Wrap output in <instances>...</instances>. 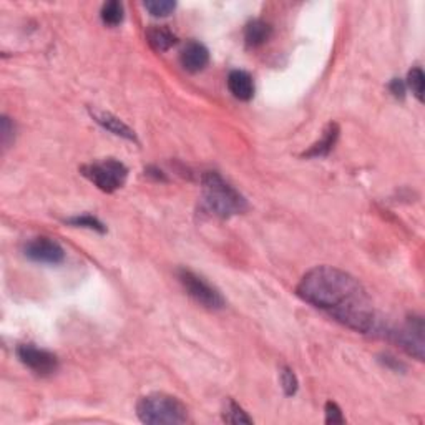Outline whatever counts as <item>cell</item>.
I'll use <instances>...</instances> for the list:
<instances>
[{"label":"cell","mask_w":425,"mask_h":425,"mask_svg":"<svg viewBox=\"0 0 425 425\" xmlns=\"http://www.w3.org/2000/svg\"><path fill=\"white\" fill-rule=\"evenodd\" d=\"M273 35V27L268 22L259 21H251L244 28V42L249 48H258L264 45Z\"/></svg>","instance_id":"obj_12"},{"label":"cell","mask_w":425,"mask_h":425,"mask_svg":"<svg viewBox=\"0 0 425 425\" xmlns=\"http://www.w3.org/2000/svg\"><path fill=\"white\" fill-rule=\"evenodd\" d=\"M424 319L420 316H410L399 329H390L387 334L395 344H399L409 356L417 361H424Z\"/></svg>","instance_id":"obj_6"},{"label":"cell","mask_w":425,"mask_h":425,"mask_svg":"<svg viewBox=\"0 0 425 425\" xmlns=\"http://www.w3.org/2000/svg\"><path fill=\"white\" fill-rule=\"evenodd\" d=\"M390 89V94H392L395 98H404L405 95V84L400 79H394L392 81H390L389 85Z\"/></svg>","instance_id":"obj_23"},{"label":"cell","mask_w":425,"mask_h":425,"mask_svg":"<svg viewBox=\"0 0 425 425\" xmlns=\"http://www.w3.org/2000/svg\"><path fill=\"white\" fill-rule=\"evenodd\" d=\"M70 225L74 226H81V228H89V230H94V231H98V233H105V226L100 223L98 220L94 218V216L90 215H84V216H75V218H70L69 220Z\"/></svg>","instance_id":"obj_20"},{"label":"cell","mask_w":425,"mask_h":425,"mask_svg":"<svg viewBox=\"0 0 425 425\" xmlns=\"http://www.w3.org/2000/svg\"><path fill=\"white\" fill-rule=\"evenodd\" d=\"M203 198L206 206L221 216L231 218L234 215H241L248 210V203L238 190H234L230 183H226L218 173L208 171L203 175Z\"/></svg>","instance_id":"obj_2"},{"label":"cell","mask_w":425,"mask_h":425,"mask_svg":"<svg viewBox=\"0 0 425 425\" xmlns=\"http://www.w3.org/2000/svg\"><path fill=\"white\" fill-rule=\"evenodd\" d=\"M91 117L95 118V122L103 127L105 130H108L110 133L117 135V137H122L125 140H130V142H135L137 137H135V132L128 127L127 123H123L122 120L115 117L112 113H105V112H91Z\"/></svg>","instance_id":"obj_11"},{"label":"cell","mask_w":425,"mask_h":425,"mask_svg":"<svg viewBox=\"0 0 425 425\" xmlns=\"http://www.w3.org/2000/svg\"><path fill=\"white\" fill-rule=\"evenodd\" d=\"M23 254L35 263L43 264H59L65 259V251L62 246L50 238L40 236L28 241L23 248Z\"/></svg>","instance_id":"obj_8"},{"label":"cell","mask_w":425,"mask_h":425,"mask_svg":"<svg viewBox=\"0 0 425 425\" xmlns=\"http://www.w3.org/2000/svg\"><path fill=\"white\" fill-rule=\"evenodd\" d=\"M81 175L94 183L98 190L105 193H113L125 185L128 170L123 163L108 158L98 163H90L81 168Z\"/></svg>","instance_id":"obj_4"},{"label":"cell","mask_w":425,"mask_h":425,"mask_svg":"<svg viewBox=\"0 0 425 425\" xmlns=\"http://www.w3.org/2000/svg\"><path fill=\"white\" fill-rule=\"evenodd\" d=\"M178 278H180V283L183 284V288H185L188 296L195 299L203 307L211 309V311L225 307V298L221 296L218 289L212 288L206 279L198 276L196 273L190 271V269H180V271H178Z\"/></svg>","instance_id":"obj_5"},{"label":"cell","mask_w":425,"mask_h":425,"mask_svg":"<svg viewBox=\"0 0 425 425\" xmlns=\"http://www.w3.org/2000/svg\"><path fill=\"white\" fill-rule=\"evenodd\" d=\"M407 86L412 90V94L419 101H424V72L420 67H414L409 72Z\"/></svg>","instance_id":"obj_18"},{"label":"cell","mask_w":425,"mask_h":425,"mask_svg":"<svg viewBox=\"0 0 425 425\" xmlns=\"http://www.w3.org/2000/svg\"><path fill=\"white\" fill-rule=\"evenodd\" d=\"M223 422L226 424H253V419L244 412L243 407H239L233 399H228V402L225 405L223 410Z\"/></svg>","instance_id":"obj_16"},{"label":"cell","mask_w":425,"mask_h":425,"mask_svg":"<svg viewBox=\"0 0 425 425\" xmlns=\"http://www.w3.org/2000/svg\"><path fill=\"white\" fill-rule=\"evenodd\" d=\"M228 89L234 98L248 101L254 96L253 76L244 70H233L228 76Z\"/></svg>","instance_id":"obj_10"},{"label":"cell","mask_w":425,"mask_h":425,"mask_svg":"<svg viewBox=\"0 0 425 425\" xmlns=\"http://www.w3.org/2000/svg\"><path fill=\"white\" fill-rule=\"evenodd\" d=\"M13 137H16V125L8 117H2L0 120V142H2L4 148H7L12 143Z\"/></svg>","instance_id":"obj_21"},{"label":"cell","mask_w":425,"mask_h":425,"mask_svg":"<svg viewBox=\"0 0 425 425\" xmlns=\"http://www.w3.org/2000/svg\"><path fill=\"white\" fill-rule=\"evenodd\" d=\"M339 138V127L337 123H329L322 133V138L317 143H314L311 148L304 153L306 158H319V157H327L334 148V144Z\"/></svg>","instance_id":"obj_13"},{"label":"cell","mask_w":425,"mask_h":425,"mask_svg":"<svg viewBox=\"0 0 425 425\" xmlns=\"http://www.w3.org/2000/svg\"><path fill=\"white\" fill-rule=\"evenodd\" d=\"M137 415L148 425H178L188 422V409L180 399L170 394L153 392L137 404Z\"/></svg>","instance_id":"obj_3"},{"label":"cell","mask_w":425,"mask_h":425,"mask_svg":"<svg viewBox=\"0 0 425 425\" xmlns=\"http://www.w3.org/2000/svg\"><path fill=\"white\" fill-rule=\"evenodd\" d=\"M298 294L352 331L362 334L380 331L379 317L364 286L334 266H317L304 274Z\"/></svg>","instance_id":"obj_1"},{"label":"cell","mask_w":425,"mask_h":425,"mask_svg":"<svg viewBox=\"0 0 425 425\" xmlns=\"http://www.w3.org/2000/svg\"><path fill=\"white\" fill-rule=\"evenodd\" d=\"M281 385L288 397L298 392V378L289 367H283L281 369Z\"/></svg>","instance_id":"obj_19"},{"label":"cell","mask_w":425,"mask_h":425,"mask_svg":"<svg viewBox=\"0 0 425 425\" xmlns=\"http://www.w3.org/2000/svg\"><path fill=\"white\" fill-rule=\"evenodd\" d=\"M326 424H344V415L336 402L326 404Z\"/></svg>","instance_id":"obj_22"},{"label":"cell","mask_w":425,"mask_h":425,"mask_svg":"<svg viewBox=\"0 0 425 425\" xmlns=\"http://www.w3.org/2000/svg\"><path fill=\"white\" fill-rule=\"evenodd\" d=\"M101 21H103L105 26L108 27H117L123 22V6L117 0H112V2L103 4L100 12Z\"/></svg>","instance_id":"obj_15"},{"label":"cell","mask_w":425,"mask_h":425,"mask_svg":"<svg viewBox=\"0 0 425 425\" xmlns=\"http://www.w3.org/2000/svg\"><path fill=\"white\" fill-rule=\"evenodd\" d=\"M17 356L23 366H27L38 375H50L59 369V359L55 354L45 349H38L32 344L18 346Z\"/></svg>","instance_id":"obj_7"},{"label":"cell","mask_w":425,"mask_h":425,"mask_svg":"<svg viewBox=\"0 0 425 425\" xmlns=\"http://www.w3.org/2000/svg\"><path fill=\"white\" fill-rule=\"evenodd\" d=\"M147 40L154 52H166L176 43V35L168 27L152 26L147 30Z\"/></svg>","instance_id":"obj_14"},{"label":"cell","mask_w":425,"mask_h":425,"mask_svg":"<svg viewBox=\"0 0 425 425\" xmlns=\"http://www.w3.org/2000/svg\"><path fill=\"white\" fill-rule=\"evenodd\" d=\"M181 67L190 74L201 72L210 62V52L200 42H188L180 53Z\"/></svg>","instance_id":"obj_9"},{"label":"cell","mask_w":425,"mask_h":425,"mask_svg":"<svg viewBox=\"0 0 425 425\" xmlns=\"http://www.w3.org/2000/svg\"><path fill=\"white\" fill-rule=\"evenodd\" d=\"M143 6L153 17H168L176 8V4L171 0H149Z\"/></svg>","instance_id":"obj_17"},{"label":"cell","mask_w":425,"mask_h":425,"mask_svg":"<svg viewBox=\"0 0 425 425\" xmlns=\"http://www.w3.org/2000/svg\"><path fill=\"white\" fill-rule=\"evenodd\" d=\"M384 364H385V366H389V367H394L395 370L404 369V366L400 364V362H399L397 359H394V357H390V356H385V357H384Z\"/></svg>","instance_id":"obj_24"}]
</instances>
